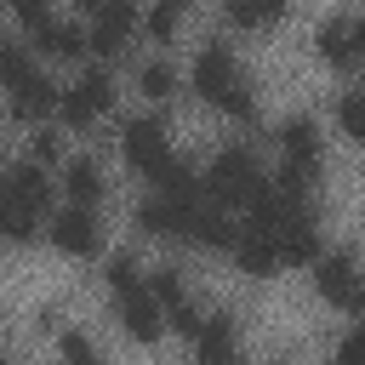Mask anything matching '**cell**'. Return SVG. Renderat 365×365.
I'll use <instances>...</instances> for the list:
<instances>
[{"mask_svg": "<svg viewBox=\"0 0 365 365\" xmlns=\"http://www.w3.org/2000/svg\"><path fill=\"white\" fill-rule=\"evenodd\" d=\"M234 262H240V274H251V279H268L285 257H279V245L262 234V228H245L240 240H234Z\"/></svg>", "mask_w": 365, "mask_h": 365, "instance_id": "12", "label": "cell"}, {"mask_svg": "<svg viewBox=\"0 0 365 365\" xmlns=\"http://www.w3.org/2000/svg\"><path fill=\"white\" fill-rule=\"evenodd\" d=\"M165 6H177V11H182V6H188V0H165Z\"/></svg>", "mask_w": 365, "mask_h": 365, "instance_id": "33", "label": "cell"}, {"mask_svg": "<svg viewBox=\"0 0 365 365\" xmlns=\"http://www.w3.org/2000/svg\"><path fill=\"white\" fill-rule=\"evenodd\" d=\"M336 120H342V131H348V137H359V143H365V86H359V91H348V97L336 103Z\"/></svg>", "mask_w": 365, "mask_h": 365, "instance_id": "23", "label": "cell"}, {"mask_svg": "<svg viewBox=\"0 0 365 365\" xmlns=\"http://www.w3.org/2000/svg\"><path fill=\"white\" fill-rule=\"evenodd\" d=\"M63 359H80V365H86V359H97V348H91L86 336H63Z\"/></svg>", "mask_w": 365, "mask_h": 365, "instance_id": "28", "label": "cell"}, {"mask_svg": "<svg viewBox=\"0 0 365 365\" xmlns=\"http://www.w3.org/2000/svg\"><path fill=\"white\" fill-rule=\"evenodd\" d=\"M279 154H285V165H279L285 182H297V188H314L319 182L325 148H319V125L314 120H285L279 125Z\"/></svg>", "mask_w": 365, "mask_h": 365, "instance_id": "3", "label": "cell"}, {"mask_svg": "<svg viewBox=\"0 0 365 365\" xmlns=\"http://www.w3.org/2000/svg\"><path fill=\"white\" fill-rule=\"evenodd\" d=\"M29 68H34V63H29V51H23V46H6V86H17Z\"/></svg>", "mask_w": 365, "mask_h": 365, "instance_id": "26", "label": "cell"}, {"mask_svg": "<svg viewBox=\"0 0 365 365\" xmlns=\"http://www.w3.org/2000/svg\"><path fill=\"white\" fill-rule=\"evenodd\" d=\"M11 11H17L29 29H34V23H46V0H11Z\"/></svg>", "mask_w": 365, "mask_h": 365, "instance_id": "29", "label": "cell"}, {"mask_svg": "<svg viewBox=\"0 0 365 365\" xmlns=\"http://www.w3.org/2000/svg\"><path fill=\"white\" fill-rule=\"evenodd\" d=\"M34 160H40V165H51V160H57V137H51L46 125L34 131Z\"/></svg>", "mask_w": 365, "mask_h": 365, "instance_id": "27", "label": "cell"}, {"mask_svg": "<svg viewBox=\"0 0 365 365\" xmlns=\"http://www.w3.org/2000/svg\"><path fill=\"white\" fill-rule=\"evenodd\" d=\"M108 285H114V291H131V285H137V262H131V257H108Z\"/></svg>", "mask_w": 365, "mask_h": 365, "instance_id": "25", "label": "cell"}, {"mask_svg": "<svg viewBox=\"0 0 365 365\" xmlns=\"http://www.w3.org/2000/svg\"><path fill=\"white\" fill-rule=\"evenodd\" d=\"M314 51H319L331 68H348V63H359V57H354V23H348V17H331V23H319V34H314Z\"/></svg>", "mask_w": 365, "mask_h": 365, "instance_id": "15", "label": "cell"}, {"mask_svg": "<svg viewBox=\"0 0 365 365\" xmlns=\"http://www.w3.org/2000/svg\"><path fill=\"white\" fill-rule=\"evenodd\" d=\"M194 211H200V200H171V194H160V200H143V205H137V228L154 234V240H188Z\"/></svg>", "mask_w": 365, "mask_h": 365, "instance_id": "8", "label": "cell"}, {"mask_svg": "<svg viewBox=\"0 0 365 365\" xmlns=\"http://www.w3.org/2000/svg\"><path fill=\"white\" fill-rule=\"evenodd\" d=\"M188 240L194 245H205V251H234V240H240V228L222 217V211H194V222H188Z\"/></svg>", "mask_w": 365, "mask_h": 365, "instance_id": "16", "label": "cell"}, {"mask_svg": "<svg viewBox=\"0 0 365 365\" xmlns=\"http://www.w3.org/2000/svg\"><path fill=\"white\" fill-rule=\"evenodd\" d=\"M137 86H143V97L165 103V97L177 91V74H171V63H143V68H137Z\"/></svg>", "mask_w": 365, "mask_h": 365, "instance_id": "22", "label": "cell"}, {"mask_svg": "<svg viewBox=\"0 0 365 365\" xmlns=\"http://www.w3.org/2000/svg\"><path fill=\"white\" fill-rule=\"evenodd\" d=\"M194 91L211 108H222L228 120H251V86H245L240 63L228 57V46H205L194 57Z\"/></svg>", "mask_w": 365, "mask_h": 365, "instance_id": "1", "label": "cell"}, {"mask_svg": "<svg viewBox=\"0 0 365 365\" xmlns=\"http://www.w3.org/2000/svg\"><path fill=\"white\" fill-rule=\"evenodd\" d=\"M91 40H86V29H74V23H57V17H46V23H34V51L40 57H80Z\"/></svg>", "mask_w": 365, "mask_h": 365, "instance_id": "14", "label": "cell"}, {"mask_svg": "<svg viewBox=\"0 0 365 365\" xmlns=\"http://www.w3.org/2000/svg\"><path fill=\"white\" fill-rule=\"evenodd\" d=\"M194 354H200V359H228V354H234V319H228V314H211V319L194 331Z\"/></svg>", "mask_w": 365, "mask_h": 365, "instance_id": "18", "label": "cell"}, {"mask_svg": "<svg viewBox=\"0 0 365 365\" xmlns=\"http://www.w3.org/2000/svg\"><path fill=\"white\" fill-rule=\"evenodd\" d=\"M80 6L91 17V51H103V57L125 51V40L137 34V6L131 0H80Z\"/></svg>", "mask_w": 365, "mask_h": 365, "instance_id": "5", "label": "cell"}, {"mask_svg": "<svg viewBox=\"0 0 365 365\" xmlns=\"http://www.w3.org/2000/svg\"><path fill=\"white\" fill-rule=\"evenodd\" d=\"M6 200H23V205L46 211V171H40V165H11V177H6Z\"/></svg>", "mask_w": 365, "mask_h": 365, "instance_id": "20", "label": "cell"}, {"mask_svg": "<svg viewBox=\"0 0 365 365\" xmlns=\"http://www.w3.org/2000/svg\"><path fill=\"white\" fill-rule=\"evenodd\" d=\"M342 359H365V325H359V331L342 342Z\"/></svg>", "mask_w": 365, "mask_h": 365, "instance_id": "30", "label": "cell"}, {"mask_svg": "<svg viewBox=\"0 0 365 365\" xmlns=\"http://www.w3.org/2000/svg\"><path fill=\"white\" fill-rule=\"evenodd\" d=\"M354 308H359V319H365V285H359V302H354Z\"/></svg>", "mask_w": 365, "mask_h": 365, "instance_id": "32", "label": "cell"}, {"mask_svg": "<svg viewBox=\"0 0 365 365\" xmlns=\"http://www.w3.org/2000/svg\"><path fill=\"white\" fill-rule=\"evenodd\" d=\"M262 182H268V177H262V165L251 160V148H222L217 165L205 171V194H211L217 205H251Z\"/></svg>", "mask_w": 365, "mask_h": 365, "instance_id": "2", "label": "cell"}, {"mask_svg": "<svg viewBox=\"0 0 365 365\" xmlns=\"http://www.w3.org/2000/svg\"><path fill=\"white\" fill-rule=\"evenodd\" d=\"M108 103H114V86H108V74H103V68H91V74H80V80L63 91L57 114H63L68 125H91V120H97Z\"/></svg>", "mask_w": 365, "mask_h": 365, "instance_id": "7", "label": "cell"}, {"mask_svg": "<svg viewBox=\"0 0 365 365\" xmlns=\"http://www.w3.org/2000/svg\"><path fill=\"white\" fill-rule=\"evenodd\" d=\"M274 17H285V0H228V23L234 29H262Z\"/></svg>", "mask_w": 365, "mask_h": 365, "instance_id": "21", "label": "cell"}, {"mask_svg": "<svg viewBox=\"0 0 365 365\" xmlns=\"http://www.w3.org/2000/svg\"><path fill=\"white\" fill-rule=\"evenodd\" d=\"M51 245L63 251V257H97V245H103V234H97V217H91V205H68V211H57L51 217Z\"/></svg>", "mask_w": 365, "mask_h": 365, "instance_id": "6", "label": "cell"}, {"mask_svg": "<svg viewBox=\"0 0 365 365\" xmlns=\"http://www.w3.org/2000/svg\"><path fill=\"white\" fill-rule=\"evenodd\" d=\"M63 194L80 200V205H97V200H103V171H97V160H68V165H63Z\"/></svg>", "mask_w": 365, "mask_h": 365, "instance_id": "17", "label": "cell"}, {"mask_svg": "<svg viewBox=\"0 0 365 365\" xmlns=\"http://www.w3.org/2000/svg\"><path fill=\"white\" fill-rule=\"evenodd\" d=\"M143 29H148L154 40H171V29H177V6H165V0H160V6L143 17Z\"/></svg>", "mask_w": 365, "mask_h": 365, "instance_id": "24", "label": "cell"}, {"mask_svg": "<svg viewBox=\"0 0 365 365\" xmlns=\"http://www.w3.org/2000/svg\"><path fill=\"white\" fill-rule=\"evenodd\" d=\"M57 103H63V91H57L46 74H34V68L11 86V114H17V120H40V114L57 108Z\"/></svg>", "mask_w": 365, "mask_h": 365, "instance_id": "13", "label": "cell"}, {"mask_svg": "<svg viewBox=\"0 0 365 365\" xmlns=\"http://www.w3.org/2000/svg\"><path fill=\"white\" fill-rule=\"evenodd\" d=\"M154 297H160V308H165V319H171V325H177V331H182V336L194 342V331H200L205 319L194 314V302H188V291H182V279H177V268H160V274H154Z\"/></svg>", "mask_w": 365, "mask_h": 365, "instance_id": "11", "label": "cell"}, {"mask_svg": "<svg viewBox=\"0 0 365 365\" xmlns=\"http://www.w3.org/2000/svg\"><path fill=\"white\" fill-rule=\"evenodd\" d=\"M314 291L331 302V308H354L359 302V274H354V257H319L314 262Z\"/></svg>", "mask_w": 365, "mask_h": 365, "instance_id": "10", "label": "cell"}, {"mask_svg": "<svg viewBox=\"0 0 365 365\" xmlns=\"http://www.w3.org/2000/svg\"><path fill=\"white\" fill-rule=\"evenodd\" d=\"M114 302H120V325H125V336H137V342H160V331H165V308H160L154 285H148V291H143V285L114 291Z\"/></svg>", "mask_w": 365, "mask_h": 365, "instance_id": "9", "label": "cell"}, {"mask_svg": "<svg viewBox=\"0 0 365 365\" xmlns=\"http://www.w3.org/2000/svg\"><path fill=\"white\" fill-rule=\"evenodd\" d=\"M120 148H125L131 171H137V177H148V182H160V177L177 165V154H171V143H165V125H160V120H131V125L120 131Z\"/></svg>", "mask_w": 365, "mask_h": 365, "instance_id": "4", "label": "cell"}, {"mask_svg": "<svg viewBox=\"0 0 365 365\" xmlns=\"http://www.w3.org/2000/svg\"><path fill=\"white\" fill-rule=\"evenodd\" d=\"M40 222H46V211H34V205H23V200H6V205H0V228H6L11 245H29V240L40 234Z\"/></svg>", "mask_w": 365, "mask_h": 365, "instance_id": "19", "label": "cell"}, {"mask_svg": "<svg viewBox=\"0 0 365 365\" xmlns=\"http://www.w3.org/2000/svg\"><path fill=\"white\" fill-rule=\"evenodd\" d=\"M354 57L365 63V17H354Z\"/></svg>", "mask_w": 365, "mask_h": 365, "instance_id": "31", "label": "cell"}]
</instances>
